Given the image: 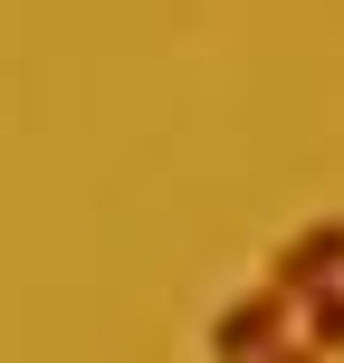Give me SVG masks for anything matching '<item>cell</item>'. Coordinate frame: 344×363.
<instances>
[{
    "label": "cell",
    "mask_w": 344,
    "mask_h": 363,
    "mask_svg": "<svg viewBox=\"0 0 344 363\" xmlns=\"http://www.w3.org/2000/svg\"><path fill=\"white\" fill-rule=\"evenodd\" d=\"M287 335H296V306L277 287H249V296H230L211 315V363H258L268 345H287Z\"/></svg>",
    "instance_id": "cell-1"
},
{
    "label": "cell",
    "mask_w": 344,
    "mask_h": 363,
    "mask_svg": "<svg viewBox=\"0 0 344 363\" xmlns=\"http://www.w3.org/2000/svg\"><path fill=\"white\" fill-rule=\"evenodd\" d=\"M316 277H344V211H335V220H306V230H287V239H277V258H268V287H277V296L316 287Z\"/></svg>",
    "instance_id": "cell-2"
},
{
    "label": "cell",
    "mask_w": 344,
    "mask_h": 363,
    "mask_svg": "<svg viewBox=\"0 0 344 363\" xmlns=\"http://www.w3.org/2000/svg\"><path fill=\"white\" fill-rule=\"evenodd\" d=\"M287 306H296V335H306L316 354H344V277H316V287H296Z\"/></svg>",
    "instance_id": "cell-3"
},
{
    "label": "cell",
    "mask_w": 344,
    "mask_h": 363,
    "mask_svg": "<svg viewBox=\"0 0 344 363\" xmlns=\"http://www.w3.org/2000/svg\"><path fill=\"white\" fill-rule=\"evenodd\" d=\"M258 363H326V354H316L306 335H287V345H268V354H258Z\"/></svg>",
    "instance_id": "cell-4"
}]
</instances>
